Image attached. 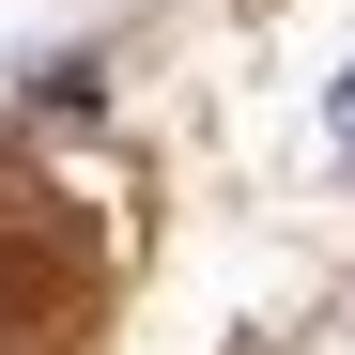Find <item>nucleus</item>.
Instances as JSON below:
<instances>
[{"instance_id": "obj_1", "label": "nucleus", "mask_w": 355, "mask_h": 355, "mask_svg": "<svg viewBox=\"0 0 355 355\" xmlns=\"http://www.w3.org/2000/svg\"><path fill=\"white\" fill-rule=\"evenodd\" d=\"M340 124H355V93H340Z\"/></svg>"}]
</instances>
